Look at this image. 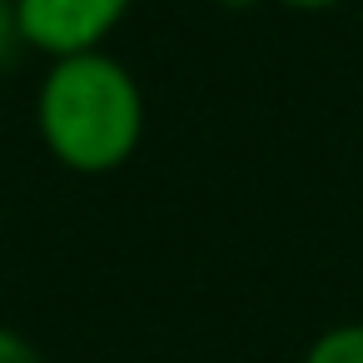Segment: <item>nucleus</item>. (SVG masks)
<instances>
[{
    "instance_id": "2",
    "label": "nucleus",
    "mask_w": 363,
    "mask_h": 363,
    "mask_svg": "<svg viewBox=\"0 0 363 363\" xmlns=\"http://www.w3.org/2000/svg\"><path fill=\"white\" fill-rule=\"evenodd\" d=\"M125 11L130 0H16V26L26 45L70 60L100 50V40L120 26Z\"/></svg>"
},
{
    "instance_id": "1",
    "label": "nucleus",
    "mask_w": 363,
    "mask_h": 363,
    "mask_svg": "<svg viewBox=\"0 0 363 363\" xmlns=\"http://www.w3.org/2000/svg\"><path fill=\"white\" fill-rule=\"evenodd\" d=\"M140 130L145 100L120 60L100 50L55 60L40 85V135L60 164L80 174H110L135 155Z\"/></svg>"
},
{
    "instance_id": "7",
    "label": "nucleus",
    "mask_w": 363,
    "mask_h": 363,
    "mask_svg": "<svg viewBox=\"0 0 363 363\" xmlns=\"http://www.w3.org/2000/svg\"><path fill=\"white\" fill-rule=\"evenodd\" d=\"M229 6H244V0H229Z\"/></svg>"
},
{
    "instance_id": "5",
    "label": "nucleus",
    "mask_w": 363,
    "mask_h": 363,
    "mask_svg": "<svg viewBox=\"0 0 363 363\" xmlns=\"http://www.w3.org/2000/svg\"><path fill=\"white\" fill-rule=\"evenodd\" d=\"M0 363H45V358H40V348L30 338H21L16 328L0 323Z\"/></svg>"
},
{
    "instance_id": "3",
    "label": "nucleus",
    "mask_w": 363,
    "mask_h": 363,
    "mask_svg": "<svg viewBox=\"0 0 363 363\" xmlns=\"http://www.w3.org/2000/svg\"><path fill=\"white\" fill-rule=\"evenodd\" d=\"M303 363H363V323H338L318 333L303 353Z\"/></svg>"
},
{
    "instance_id": "6",
    "label": "nucleus",
    "mask_w": 363,
    "mask_h": 363,
    "mask_svg": "<svg viewBox=\"0 0 363 363\" xmlns=\"http://www.w3.org/2000/svg\"><path fill=\"white\" fill-rule=\"evenodd\" d=\"M284 6H294V11H328V6H338V0H284Z\"/></svg>"
},
{
    "instance_id": "4",
    "label": "nucleus",
    "mask_w": 363,
    "mask_h": 363,
    "mask_svg": "<svg viewBox=\"0 0 363 363\" xmlns=\"http://www.w3.org/2000/svg\"><path fill=\"white\" fill-rule=\"evenodd\" d=\"M21 26H16V0H0V70L6 65H16V55H21Z\"/></svg>"
}]
</instances>
